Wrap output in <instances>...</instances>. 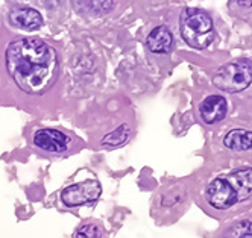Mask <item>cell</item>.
<instances>
[{
    "mask_svg": "<svg viewBox=\"0 0 252 238\" xmlns=\"http://www.w3.org/2000/svg\"><path fill=\"white\" fill-rule=\"evenodd\" d=\"M205 204L219 218H232L252 207V167L214 178L205 188Z\"/></svg>",
    "mask_w": 252,
    "mask_h": 238,
    "instance_id": "7a4b0ae2",
    "label": "cell"
},
{
    "mask_svg": "<svg viewBox=\"0 0 252 238\" xmlns=\"http://www.w3.org/2000/svg\"><path fill=\"white\" fill-rule=\"evenodd\" d=\"M75 238H103V228L94 222L84 223L78 228Z\"/></svg>",
    "mask_w": 252,
    "mask_h": 238,
    "instance_id": "7c38bea8",
    "label": "cell"
},
{
    "mask_svg": "<svg viewBox=\"0 0 252 238\" xmlns=\"http://www.w3.org/2000/svg\"><path fill=\"white\" fill-rule=\"evenodd\" d=\"M213 238H252V211L225 223Z\"/></svg>",
    "mask_w": 252,
    "mask_h": 238,
    "instance_id": "ba28073f",
    "label": "cell"
},
{
    "mask_svg": "<svg viewBox=\"0 0 252 238\" xmlns=\"http://www.w3.org/2000/svg\"><path fill=\"white\" fill-rule=\"evenodd\" d=\"M100 193H102V187L99 182L94 179H88L64 188L61 191V202L68 208L81 207L85 204L96 202L100 197Z\"/></svg>",
    "mask_w": 252,
    "mask_h": 238,
    "instance_id": "8992f818",
    "label": "cell"
},
{
    "mask_svg": "<svg viewBox=\"0 0 252 238\" xmlns=\"http://www.w3.org/2000/svg\"><path fill=\"white\" fill-rule=\"evenodd\" d=\"M71 138L68 134L52 129V127H41L32 135V148L43 156L58 158L67 155L71 146Z\"/></svg>",
    "mask_w": 252,
    "mask_h": 238,
    "instance_id": "5b68a950",
    "label": "cell"
},
{
    "mask_svg": "<svg viewBox=\"0 0 252 238\" xmlns=\"http://www.w3.org/2000/svg\"><path fill=\"white\" fill-rule=\"evenodd\" d=\"M6 70L22 91L43 94L55 84L60 61L55 49L38 38H19L6 49Z\"/></svg>",
    "mask_w": 252,
    "mask_h": 238,
    "instance_id": "6da1fadb",
    "label": "cell"
},
{
    "mask_svg": "<svg viewBox=\"0 0 252 238\" xmlns=\"http://www.w3.org/2000/svg\"><path fill=\"white\" fill-rule=\"evenodd\" d=\"M213 81L216 87L228 93L243 91L252 82V61L245 58L234 60L220 67Z\"/></svg>",
    "mask_w": 252,
    "mask_h": 238,
    "instance_id": "277c9868",
    "label": "cell"
},
{
    "mask_svg": "<svg viewBox=\"0 0 252 238\" xmlns=\"http://www.w3.org/2000/svg\"><path fill=\"white\" fill-rule=\"evenodd\" d=\"M179 30H181L183 40L194 49L208 47L214 38L211 17L205 11L196 8H187L183 11Z\"/></svg>",
    "mask_w": 252,
    "mask_h": 238,
    "instance_id": "3957f363",
    "label": "cell"
},
{
    "mask_svg": "<svg viewBox=\"0 0 252 238\" xmlns=\"http://www.w3.org/2000/svg\"><path fill=\"white\" fill-rule=\"evenodd\" d=\"M129 135V131H128V127H119V129L116 132H113L111 135H108L103 138V144L105 146H111V148H116V146H120L122 143L126 141V138H128Z\"/></svg>",
    "mask_w": 252,
    "mask_h": 238,
    "instance_id": "4fadbf2b",
    "label": "cell"
},
{
    "mask_svg": "<svg viewBox=\"0 0 252 238\" xmlns=\"http://www.w3.org/2000/svg\"><path fill=\"white\" fill-rule=\"evenodd\" d=\"M173 33L166 26H158L148 35V49L155 55H167L173 49Z\"/></svg>",
    "mask_w": 252,
    "mask_h": 238,
    "instance_id": "9c48e42d",
    "label": "cell"
},
{
    "mask_svg": "<svg viewBox=\"0 0 252 238\" xmlns=\"http://www.w3.org/2000/svg\"><path fill=\"white\" fill-rule=\"evenodd\" d=\"M225 148L234 152H245L252 149V132L246 129H232L223 138Z\"/></svg>",
    "mask_w": 252,
    "mask_h": 238,
    "instance_id": "8fae6325",
    "label": "cell"
},
{
    "mask_svg": "<svg viewBox=\"0 0 252 238\" xmlns=\"http://www.w3.org/2000/svg\"><path fill=\"white\" fill-rule=\"evenodd\" d=\"M11 23L23 30H35L43 25V17L33 8H17L11 14Z\"/></svg>",
    "mask_w": 252,
    "mask_h": 238,
    "instance_id": "30bf717a",
    "label": "cell"
},
{
    "mask_svg": "<svg viewBox=\"0 0 252 238\" xmlns=\"http://www.w3.org/2000/svg\"><path fill=\"white\" fill-rule=\"evenodd\" d=\"M228 103L223 96L211 94L199 103V117L205 124H214L226 117Z\"/></svg>",
    "mask_w": 252,
    "mask_h": 238,
    "instance_id": "52a82bcc",
    "label": "cell"
}]
</instances>
